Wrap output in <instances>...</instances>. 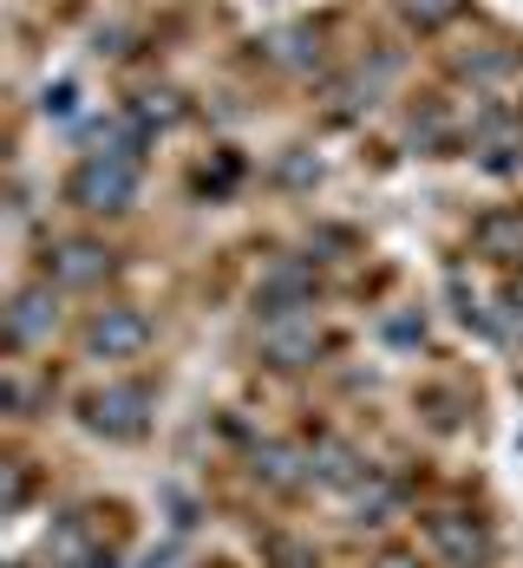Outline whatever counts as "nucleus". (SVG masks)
Wrapping results in <instances>:
<instances>
[{
	"label": "nucleus",
	"mask_w": 523,
	"mask_h": 568,
	"mask_svg": "<svg viewBox=\"0 0 523 568\" xmlns=\"http://www.w3.org/2000/svg\"><path fill=\"white\" fill-rule=\"evenodd\" d=\"M138 183H144V164L86 151L79 171L66 176V196H72V210H86V216H118V210L138 203Z\"/></svg>",
	"instance_id": "1"
},
{
	"label": "nucleus",
	"mask_w": 523,
	"mask_h": 568,
	"mask_svg": "<svg viewBox=\"0 0 523 568\" xmlns=\"http://www.w3.org/2000/svg\"><path fill=\"white\" fill-rule=\"evenodd\" d=\"M27 504V464H7V510Z\"/></svg>",
	"instance_id": "19"
},
{
	"label": "nucleus",
	"mask_w": 523,
	"mask_h": 568,
	"mask_svg": "<svg viewBox=\"0 0 523 568\" xmlns=\"http://www.w3.org/2000/svg\"><path fill=\"white\" fill-rule=\"evenodd\" d=\"M314 307V268L308 262H275L262 282H255V314L262 321H289Z\"/></svg>",
	"instance_id": "7"
},
{
	"label": "nucleus",
	"mask_w": 523,
	"mask_h": 568,
	"mask_svg": "<svg viewBox=\"0 0 523 568\" xmlns=\"http://www.w3.org/2000/svg\"><path fill=\"white\" fill-rule=\"evenodd\" d=\"M471 151H477V164H484V171H517L523 131L511 124V118H484V124H477V138H471Z\"/></svg>",
	"instance_id": "11"
},
{
	"label": "nucleus",
	"mask_w": 523,
	"mask_h": 568,
	"mask_svg": "<svg viewBox=\"0 0 523 568\" xmlns=\"http://www.w3.org/2000/svg\"><path fill=\"white\" fill-rule=\"evenodd\" d=\"M112 268H118V255L105 248V242H86V235L47 248V282L53 287H99Z\"/></svg>",
	"instance_id": "6"
},
{
	"label": "nucleus",
	"mask_w": 523,
	"mask_h": 568,
	"mask_svg": "<svg viewBox=\"0 0 523 568\" xmlns=\"http://www.w3.org/2000/svg\"><path fill=\"white\" fill-rule=\"evenodd\" d=\"M59 287L40 282V287H20L13 301H7V353H33L40 341H53L59 327Z\"/></svg>",
	"instance_id": "5"
},
{
	"label": "nucleus",
	"mask_w": 523,
	"mask_h": 568,
	"mask_svg": "<svg viewBox=\"0 0 523 568\" xmlns=\"http://www.w3.org/2000/svg\"><path fill=\"white\" fill-rule=\"evenodd\" d=\"M131 118L151 131V124H177V118H183V105H177V92H144V105H138Z\"/></svg>",
	"instance_id": "15"
},
{
	"label": "nucleus",
	"mask_w": 523,
	"mask_h": 568,
	"mask_svg": "<svg viewBox=\"0 0 523 568\" xmlns=\"http://www.w3.org/2000/svg\"><path fill=\"white\" fill-rule=\"evenodd\" d=\"M72 99H79V85H72V79H59L53 92H47V118H66V112H72Z\"/></svg>",
	"instance_id": "18"
},
{
	"label": "nucleus",
	"mask_w": 523,
	"mask_h": 568,
	"mask_svg": "<svg viewBox=\"0 0 523 568\" xmlns=\"http://www.w3.org/2000/svg\"><path fill=\"white\" fill-rule=\"evenodd\" d=\"M386 341L393 346H425V321H419V314H393V321H386Z\"/></svg>",
	"instance_id": "16"
},
{
	"label": "nucleus",
	"mask_w": 523,
	"mask_h": 568,
	"mask_svg": "<svg viewBox=\"0 0 523 568\" xmlns=\"http://www.w3.org/2000/svg\"><path fill=\"white\" fill-rule=\"evenodd\" d=\"M471 242H477V255H491V262H523V210H491V216H477V223H471Z\"/></svg>",
	"instance_id": "10"
},
{
	"label": "nucleus",
	"mask_w": 523,
	"mask_h": 568,
	"mask_svg": "<svg viewBox=\"0 0 523 568\" xmlns=\"http://www.w3.org/2000/svg\"><path fill=\"white\" fill-rule=\"evenodd\" d=\"M425 542H432V556H439V562H452V568H484V562H491V529H484L471 510L425 516Z\"/></svg>",
	"instance_id": "3"
},
{
	"label": "nucleus",
	"mask_w": 523,
	"mask_h": 568,
	"mask_svg": "<svg viewBox=\"0 0 523 568\" xmlns=\"http://www.w3.org/2000/svg\"><path fill=\"white\" fill-rule=\"evenodd\" d=\"M79 418H86V432H99V438H138V432L151 425V393H144L138 379L99 386V393H86Z\"/></svg>",
	"instance_id": "2"
},
{
	"label": "nucleus",
	"mask_w": 523,
	"mask_h": 568,
	"mask_svg": "<svg viewBox=\"0 0 523 568\" xmlns=\"http://www.w3.org/2000/svg\"><path fill=\"white\" fill-rule=\"evenodd\" d=\"M255 477H262V484H275V490H294V484L308 477V464H301L289 445H262V452H255Z\"/></svg>",
	"instance_id": "13"
},
{
	"label": "nucleus",
	"mask_w": 523,
	"mask_h": 568,
	"mask_svg": "<svg viewBox=\"0 0 523 568\" xmlns=\"http://www.w3.org/2000/svg\"><path fill=\"white\" fill-rule=\"evenodd\" d=\"M308 477H314V484H334V490H360V484H366V457L353 452L348 438H314Z\"/></svg>",
	"instance_id": "9"
},
{
	"label": "nucleus",
	"mask_w": 523,
	"mask_h": 568,
	"mask_svg": "<svg viewBox=\"0 0 523 568\" xmlns=\"http://www.w3.org/2000/svg\"><path fill=\"white\" fill-rule=\"evenodd\" d=\"M452 65H459L465 79H504V72L517 65V59L504 53V47H471V53H459V59H452Z\"/></svg>",
	"instance_id": "14"
},
{
	"label": "nucleus",
	"mask_w": 523,
	"mask_h": 568,
	"mask_svg": "<svg viewBox=\"0 0 523 568\" xmlns=\"http://www.w3.org/2000/svg\"><path fill=\"white\" fill-rule=\"evenodd\" d=\"M393 7H400V20L412 33H439V27H452L465 13V0H393Z\"/></svg>",
	"instance_id": "12"
},
{
	"label": "nucleus",
	"mask_w": 523,
	"mask_h": 568,
	"mask_svg": "<svg viewBox=\"0 0 523 568\" xmlns=\"http://www.w3.org/2000/svg\"><path fill=\"white\" fill-rule=\"evenodd\" d=\"M386 510H393V490H386V484L360 490V523H386Z\"/></svg>",
	"instance_id": "17"
},
{
	"label": "nucleus",
	"mask_w": 523,
	"mask_h": 568,
	"mask_svg": "<svg viewBox=\"0 0 523 568\" xmlns=\"http://www.w3.org/2000/svg\"><path fill=\"white\" fill-rule=\"evenodd\" d=\"M321 353V334H314V314H289V321H262V359L275 373H301L308 359Z\"/></svg>",
	"instance_id": "8"
},
{
	"label": "nucleus",
	"mask_w": 523,
	"mask_h": 568,
	"mask_svg": "<svg viewBox=\"0 0 523 568\" xmlns=\"http://www.w3.org/2000/svg\"><path fill=\"white\" fill-rule=\"evenodd\" d=\"M151 346V321L138 307H99L86 321V353L92 359H138Z\"/></svg>",
	"instance_id": "4"
},
{
	"label": "nucleus",
	"mask_w": 523,
	"mask_h": 568,
	"mask_svg": "<svg viewBox=\"0 0 523 568\" xmlns=\"http://www.w3.org/2000/svg\"><path fill=\"white\" fill-rule=\"evenodd\" d=\"M511 307H517V321H523V275L511 282Z\"/></svg>",
	"instance_id": "20"
}]
</instances>
